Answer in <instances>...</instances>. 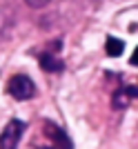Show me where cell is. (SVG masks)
<instances>
[{
    "instance_id": "1",
    "label": "cell",
    "mask_w": 138,
    "mask_h": 149,
    "mask_svg": "<svg viewBox=\"0 0 138 149\" xmlns=\"http://www.w3.org/2000/svg\"><path fill=\"white\" fill-rule=\"evenodd\" d=\"M7 91H9V96L16 98V100H31L33 96H36V85H33V80L29 76L16 74V76L9 78V82H7Z\"/></svg>"
},
{
    "instance_id": "2",
    "label": "cell",
    "mask_w": 138,
    "mask_h": 149,
    "mask_svg": "<svg viewBox=\"0 0 138 149\" xmlns=\"http://www.w3.org/2000/svg\"><path fill=\"white\" fill-rule=\"evenodd\" d=\"M43 136L51 143V147H40V149H74V143L67 136V131L63 127H58L56 123H51V120L43 123Z\"/></svg>"
},
{
    "instance_id": "3",
    "label": "cell",
    "mask_w": 138,
    "mask_h": 149,
    "mask_svg": "<svg viewBox=\"0 0 138 149\" xmlns=\"http://www.w3.org/2000/svg\"><path fill=\"white\" fill-rule=\"evenodd\" d=\"M25 131H27V123H22L18 118H11L5 125L2 134H0V149H16Z\"/></svg>"
},
{
    "instance_id": "4",
    "label": "cell",
    "mask_w": 138,
    "mask_h": 149,
    "mask_svg": "<svg viewBox=\"0 0 138 149\" xmlns=\"http://www.w3.org/2000/svg\"><path fill=\"white\" fill-rule=\"evenodd\" d=\"M38 60H40V69L47 71V74H58V71H63V69H65V62L60 60L54 51H45V54H40Z\"/></svg>"
},
{
    "instance_id": "5",
    "label": "cell",
    "mask_w": 138,
    "mask_h": 149,
    "mask_svg": "<svg viewBox=\"0 0 138 149\" xmlns=\"http://www.w3.org/2000/svg\"><path fill=\"white\" fill-rule=\"evenodd\" d=\"M132 98H138V87H120L112 96V107L114 109H125Z\"/></svg>"
},
{
    "instance_id": "6",
    "label": "cell",
    "mask_w": 138,
    "mask_h": 149,
    "mask_svg": "<svg viewBox=\"0 0 138 149\" xmlns=\"http://www.w3.org/2000/svg\"><path fill=\"white\" fill-rule=\"evenodd\" d=\"M105 51H107V56L118 58V56H123V51H125V42L118 40V38H114V36H109L107 38V45H105Z\"/></svg>"
},
{
    "instance_id": "7",
    "label": "cell",
    "mask_w": 138,
    "mask_h": 149,
    "mask_svg": "<svg viewBox=\"0 0 138 149\" xmlns=\"http://www.w3.org/2000/svg\"><path fill=\"white\" fill-rule=\"evenodd\" d=\"M27 5L31 7V9H43V7H47L51 2V0H25Z\"/></svg>"
},
{
    "instance_id": "8",
    "label": "cell",
    "mask_w": 138,
    "mask_h": 149,
    "mask_svg": "<svg viewBox=\"0 0 138 149\" xmlns=\"http://www.w3.org/2000/svg\"><path fill=\"white\" fill-rule=\"evenodd\" d=\"M129 62H132L134 67H138V47L134 49V54H132V60H129Z\"/></svg>"
}]
</instances>
